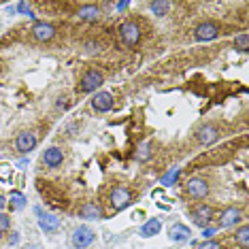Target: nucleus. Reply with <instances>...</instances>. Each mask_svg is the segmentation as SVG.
Wrapping results in <instances>:
<instances>
[{
	"label": "nucleus",
	"mask_w": 249,
	"mask_h": 249,
	"mask_svg": "<svg viewBox=\"0 0 249 249\" xmlns=\"http://www.w3.org/2000/svg\"><path fill=\"white\" fill-rule=\"evenodd\" d=\"M94 239H96V234H94L92 228H88V226H79V228H75V232H72L71 243H72V247H77V249H86V247L92 245Z\"/></svg>",
	"instance_id": "f257e3e1"
},
{
	"label": "nucleus",
	"mask_w": 249,
	"mask_h": 249,
	"mask_svg": "<svg viewBox=\"0 0 249 249\" xmlns=\"http://www.w3.org/2000/svg\"><path fill=\"white\" fill-rule=\"evenodd\" d=\"M103 86V75L98 71H88L86 75L81 77V83H79V92L88 94V92H94Z\"/></svg>",
	"instance_id": "f03ea898"
},
{
	"label": "nucleus",
	"mask_w": 249,
	"mask_h": 249,
	"mask_svg": "<svg viewBox=\"0 0 249 249\" xmlns=\"http://www.w3.org/2000/svg\"><path fill=\"white\" fill-rule=\"evenodd\" d=\"M120 36H122L124 43L132 47V45H137L139 38H141V28L134 24V21H126V24L120 26Z\"/></svg>",
	"instance_id": "7ed1b4c3"
},
{
	"label": "nucleus",
	"mask_w": 249,
	"mask_h": 249,
	"mask_svg": "<svg viewBox=\"0 0 249 249\" xmlns=\"http://www.w3.org/2000/svg\"><path fill=\"white\" fill-rule=\"evenodd\" d=\"M217 35H219V28L213 21H202L194 30V36L198 41H213V38H217Z\"/></svg>",
	"instance_id": "20e7f679"
},
{
	"label": "nucleus",
	"mask_w": 249,
	"mask_h": 249,
	"mask_svg": "<svg viewBox=\"0 0 249 249\" xmlns=\"http://www.w3.org/2000/svg\"><path fill=\"white\" fill-rule=\"evenodd\" d=\"M32 36L41 43H47L55 36V28L52 24H47V21H36L35 28H32Z\"/></svg>",
	"instance_id": "39448f33"
},
{
	"label": "nucleus",
	"mask_w": 249,
	"mask_h": 249,
	"mask_svg": "<svg viewBox=\"0 0 249 249\" xmlns=\"http://www.w3.org/2000/svg\"><path fill=\"white\" fill-rule=\"evenodd\" d=\"M185 192H188L192 198H205L209 194V185H207L205 179L194 177V179L188 181V185H185Z\"/></svg>",
	"instance_id": "423d86ee"
},
{
	"label": "nucleus",
	"mask_w": 249,
	"mask_h": 249,
	"mask_svg": "<svg viewBox=\"0 0 249 249\" xmlns=\"http://www.w3.org/2000/svg\"><path fill=\"white\" fill-rule=\"evenodd\" d=\"M36 215H38V226H41V230L43 232H55L60 228V219L55 217V215H52V213H43L41 209H36Z\"/></svg>",
	"instance_id": "0eeeda50"
},
{
	"label": "nucleus",
	"mask_w": 249,
	"mask_h": 249,
	"mask_svg": "<svg viewBox=\"0 0 249 249\" xmlns=\"http://www.w3.org/2000/svg\"><path fill=\"white\" fill-rule=\"evenodd\" d=\"M213 217V209L209 205H198L194 211H192V219L200 226V228H205V226H209V222H211Z\"/></svg>",
	"instance_id": "6e6552de"
},
{
	"label": "nucleus",
	"mask_w": 249,
	"mask_h": 249,
	"mask_svg": "<svg viewBox=\"0 0 249 249\" xmlns=\"http://www.w3.org/2000/svg\"><path fill=\"white\" fill-rule=\"evenodd\" d=\"M196 139H198V143L200 145H213L215 141L219 139V132H217V128L215 126H202L196 132Z\"/></svg>",
	"instance_id": "1a4fd4ad"
},
{
	"label": "nucleus",
	"mask_w": 249,
	"mask_h": 249,
	"mask_svg": "<svg viewBox=\"0 0 249 249\" xmlns=\"http://www.w3.org/2000/svg\"><path fill=\"white\" fill-rule=\"evenodd\" d=\"M36 145V137L32 132H21L18 141H15V147H18L19 154H28V151H32Z\"/></svg>",
	"instance_id": "9d476101"
},
{
	"label": "nucleus",
	"mask_w": 249,
	"mask_h": 249,
	"mask_svg": "<svg viewBox=\"0 0 249 249\" xmlns=\"http://www.w3.org/2000/svg\"><path fill=\"white\" fill-rule=\"evenodd\" d=\"M92 105H94V109H96V111L107 113V111H111V109H113V96H111L109 92H98V94L94 96Z\"/></svg>",
	"instance_id": "9b49d317"
},
{
	"label": "nucleus",
	"mask_w": 249,
	"mask_h": 249,
	"mask_svg": "<svg viewBox=\"0 0 249 249\" xmlns=\"http://www.w3.org/2000/svg\"><path fill=\"white\" fill-rule=\"evenodd\" d=\"M62 160H64V154H62L58 147H49V149H45V154H43V162L47 164L49 168L60 166Z\"/></svg>",
	"instance_id": "f8f14e48"
},
{
	"label": "nucleus",
	"mask_w": 249,
	"mask_h": 249,
	"mask_svg": "<svg viewBox=\"0 0 249 249\" xmlns=\"http://www.w3.org/2000/svg\"><path fill=\"white\" fill-rule=\"evenodd\" d=\"M130 202V192L126 188H115L111 194V205L115 209H124Z\"/></svg>",
	"instance_id": "ddd939ff"
},
{
	"label": "nucleus",
	"mask_w": 249,
	"mask_h": 249,
	"mask_svg": "<svg viewBox=\"0 0 249 249\" xmlns=\"http://www.w3.org/2000/svg\"><path fill=\"white\" fill-rule=\"evenodd\" d=\"M239 219H241V211L234 207H230L219 215V226H222V228H228V226H234Z\"/></svg>",
	"instance_id": "4468645a"
},
{
	"label": "nucleus",
	"mask_w": 249,
	"mask_h": 249,
	"mask_svg": "<svg viewBox=\"0 0 249 249\" xmlns=\"http://www.w3.org/2000/svg\"><path fill=\"white\" fill-rule=\"evenodd\" d=\"M160 230H162V222L154 217V219H149V222H145L141 226V236H143V239H149V236H156Z\"/></svg>",
	"instance_id": "2eb2a0df"
},
{
	"label": "nucleus",
	"mask_w": 249,
	"mask_h": 249,
	"mask_svg": "<svg viewBox=\"0 0 249 249\" xmlns=\"http://www.w3.org/2000/svg\"><path fill=\"white\" fill-rule=\"evenodd\" d=\"M168 236H171L173 241H188L190 236H192V232H190L188 226L175 224V226H171V230H168Z\"/></svg>",
	"instance_id": "dca6fc26"
},
{
	"label": "nucleus",
	"mask_w": 249,
	"mask_h": 249,
	"mask_svg": "<svg viewBox=\"0 0 249 249\" xmlns=\"http://www.w3.org/2000/svg\"><path fill=\"white\" fill-rule=\"evenodd\" d=\"M149 9L156 18H164V15L171 11V2H166V0H154V2L149 4Z\"/></svg>",
	"instance_id": "f3484780"
},
{
	"label": "nucleus",
	"mask_w": 249,
	"mask_h": 249,
	"mask_svg": "<svg viewBox=\"0 0 249 249\" xmlns=\"http://www.w3.org/2000/svg\"><path fill=\"white\" fill-rule=\"evenodd\" d=\"M79 19H86V21H94V19H98L100 18V9L98 7H94V4H89V7H83V9H79Z\"/></svg>",
	"instance_id": "a211bd4d"
},
{
	"label": "nucleus",
	"mask_w": 249,
	"mask_h": 249,
	"mask_svg": "<svg viewBox=\"0 0 249 249\" xmlns=\"http://www.w3.org/2000/svg\"><path fill=\"white\" fill-rule=\"evenodd\" d=\"M100 209L94 205V202H86V205L81 207V217L83 219H100Z\"/></svg>",
	"instance_id": "6ab92c4d"
},
{
	"label": "nucleus",
	"mask_w": 249,
	"mask_h": 249,
	"mask_svg": "<svg viewBox=\"0 0 249 249\" xmlns=\"http://www.w3.org/2000/svg\"><path fill=\"white\" fill-rule=\"evenodd\" d=\"M149 156H151V145H149V141H145V143L139 145V149H137V154H134V158H137L139 162H145Z\"/></svg>",
	"instance_id": "aec40b11"
},
{
	"label": "nucleus",
	"mask_w": 249,
	"mask_h": 249,
	"mask_svg": "<svg viewBox=\"0 0 249 249\" xmlns=\"http://www.w3.org/2000/svg\"><path fill=\"white\" fill-rule=\"evenodd\" d=\"M26 207V196L19 194V192H13L11 194V209H24Z\"/></svg>",
	"instance_id": "412c9836"
},
{
	"label": "nucleus",
	"mask_w": 249,
	"mask_h": 249,
	"mask_svg": "<svg viewBox=\"0 0 249 249\" xmlns=\"http://www.w3.org/2000/svg\"><path fill=\"white\" fill-rule=\"evenodd\" d=\"M234 47L239 49V52H247L249 49V36H247V32H243V35H239L234 38Z\"/></svg>",
	"instance_id": "4be33fe9"
},
{
	"label": "nucleus",
	"mask_w": 249,
	"mask_h": 249,
	"mask_svg": "<svg viewBox=\"0 0 249 249\" xmlns=\"http://www.w3.org/2000/svg\"><path fill=\"white\" fill-rule=\"evenodd\" d=\"M236 243H239L241 247L249 245V228H247V226H243V228L239 230V234H236Z\"/></svg>",
	"instance_id": "5701e85b"
},
{
	"label": "nucleus",
	"mask_w": 249,
	"mask_h": 249,
	"mask_svg": "<svg viewBox=\"0 0 249 249\" xmlns=\"http://www.w3.org/2000/svg\"><path fill=\"white\" fill-rule=\"evenodd\" d=\"M177 177H179V168H173L171 173L164 175V177H162V185H173V183H175V179H177Z\"/></svg>",
	"instance_id": "b1692460"
},
{
	"label": "nucleus",
	"mask_w": 249,
	"mask_h": 249,
	"mask_svg": "<svg viewBox=\"0 0 249 249\" xmlns=\"http://www.w3.org/2000/svg\"><path fill=\"white\" fill-rule=\"evenodd\" d=\"M11 175H13V168H11L9 164H0V179H2V181H9Z\"/></svg>",
	"instance_id": "393cba45"
},
{
	"label": "nucleus",
	"mask_w": 249,
	"mask_h": 249,
	"mask_svg": "<svg viewBox=\"0 0 249 249\" xmlns=\"http://www.w3.org/2000/svg\"><path fill=\"white\" fill-rule=\"evenodd\" d=\"M9 226H11V219L4 213H0V234H2V232H7Z\"/></svg>",
	"instance_id": "a878e982"
},
{
	"label": "nucleus",
	"mask_w": 249,
	"mask_h": 249,
	"mask_svg": "<svg viewBox=\"0 0 249 249\" xmlns=\"http://www.w3.org/2000/svg\"><path fill=\"white\" fill-rule=\"evenodd\" d=\"M18 11H19L21 15H30V18H35V15H32V7L28 2H19L18 4Z\"/></svg>",
	"instance_id": "bb28decb"
},
{
	"label": "nucleus",
	"mask_w": 249,
	"mask_h": 249,
	"mask_svg": "<svg viewBox=\"0 0 249 249\" xmlns=\"http://www.w3.org/2000/svg\"><path fill=\"white\" fill-rule=\"evenodd\" d=\"M198 249H222L217 245V243H213V241H205L202 245H198Z\"/></svg>",
	"instance_id": "cd10ccee"
},
{
	"label": "nucleus",
	"mask_w": 249,
	"mask_h": 249,
	"mask_svg": "<svg viewBox=\"0 0 249 249\" xmlns=\"http://www.w3.org/2000/svg\"><path fill=\"white\" fill-rule=\"evenodd\" d=\"M9 243H11V245H18V243H19V232H13V234H11V239H9Z\"/></svg>",
	"instance_id": "c85d7f7f"
},
{
	"label": "nucleus",
	"mask_w": 249,
	"mask_h": 249,
	"mask_svg": "<svg viewBox=\"0 0 249 249\" xmlns=\"http://www.w3.org/2000/svg\"><path fill=\"white\" fill-rule=\"evenodd\" d=\"M115 7H117V9H120V11H124V9H128V2H117V4H115Z\"/></svg>",
	"instance_id": "c756f323"
},
{
	"label": "nucleus",
	"mask_w": 249,
	"mask_h": 249,
	"mask_svg": "<svg viewBox=\"0 0 249 249\" xmlns=\"http://www.w3.org/2000/svg\"><path fill=\"white\" fill-rule=\"evenodd\" d=\"M215 234V230L213 228H209V230H205V236H207V239H209V236H213Z\"/></svg>",
	"instance_id": "7c9ffc66"
},
{
	"label": "nucleus",
	"mask_w": 249,
	"mask_h": 249,
	"mask_svg": "<svg viewBox=\"0 0 249 249\" xmlns=\"http://www.w3.org/2000/svg\"><path fill=\"white\" fill-rule=\"evenodd\" d=\"M2 209H4V196H0V213H2Z\"/></svg>",
	"instance_id": "2f4dec72"
},
{
	"label": "nucleus",
	"mask_w": 249,
	"mask_h": 249,
	"mask_svg": "<svg viewBox=\"0 0 249 249\" xmlns=\"http://www.w3.org/2000/svg\"><path fill=\"white\" fill-rule=\"evenodd\" d=\"M26 249H41V247H36V245H30V247H26Z\"/></svg>",
	"instance_id": "473e14b6"
}]
</instances>
